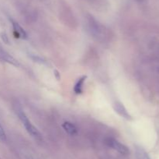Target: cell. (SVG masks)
<instances>
[{
  "instance_id": "obj_1",
  "label": "cell",
  "mask_w": 159,
  "mask_h": 159,
  "mask_svg": "<svg viewBox=\"0 0 159 159\" xmlns=\"http://www.w3.org/2000/svg\"><path fill=\"white\" fill-rule=\"evenodd\" d=\"M18 115L20 117V120L23 123V126L26 128V131L30 134L32 137H35L37 139H40L41 138V135H40V132L38 131V129L34 126V125L31 123V122L30 121L29 118H27V116L26 115V114L23 112V111L20 110L18 112Z\"/></svg>"
},
{
  "instance_id": "obj_2",
  "label": "cell",
  "mask_w": 159,
  "mask_h": 159,
  "mask_svg": "<svg viewBox=\"0 0 159 159\" xmlns=\"http://www.w3.org/2000/svg\"><path fill=\"white\" fill-rule=\"evenodd\" d=\"M107 143L109 147H112L113 149H114L115 151L119 152L120 154H124V155H127V154H128L129 152H130L127 146H125V145L121 143L120 142H119L118 140H115V139H108Z\"/></svg>"
},
{
  "instance_id": "obj_3",
  "label": "cell",
  "mask_w": 159,
  "mask_h": 159,
  "mask_svg": "<svg viewBox=\"0 0 159 159\" xmlns=\"http://www.w3.org/2000/svg\"><path fill=\"white\" fill-rule=\"evenodd\" d=\"M113 109L115 110V112L116 113H118V115H120L122 118H126V119H130V114L127 112V109L125 108L124 105H123L122 103L119 102V101H116V102L113 104Z\"/></svg>"
},
{
  "instance_id": "obj_4",
  "label": "cell",
  "mask_w": 159,
  "mask_h": 159,
  "mask_svg": "<svg viewBox=\"0 0 159 159\" xmlns=\"http://www.w3.org/2000/svg\"><path fill=\"white\" fill-rule=\"evenodd\" d=\"M0 59L4 61V62L11 64V65H15V66H19L20 65V64H19L18 61L16 59H14L11 55H9L7 51L2 49L1 48H0Z\"/></svg>"
},
{
  "instance_id": "obj_5",
  "label": "cell",
  "mask_w": 159,
  "mask_h": 159,
  "mask_svg": "<svg viewBox=\"0 0 159 159\" xmlns=\"http://www.w3.org/2000/svg\"><path fill=\"white\" fill-rule=\"evenodd\" d=\"M11 22H12L14 31L18 35V37H21V38H26L27 34H26V32L24 31V29L18 23H16V22L13 21V20H11Z\"/></svg>"
},
{
  "instance_id": "obj_6",
  "label": "cell",
  "mask_w": 159,
  "mask_h": 159,
  "mask_svg": "<svg viewBox=\"0 0 159 159\" xmlns=\"http://www.w3.org/2000/svg\"><path fill=\"white\" fill-rule=\"evenodd\" d=\"M64 129L68 132L70 135H75L77 133V128L75 126L73 123H70V122H65L62 125Z\"/></svg>"
},
{
  "instance_id": "obj_7",
  "label": "cell",
  "mask_w": 159,
  "mask_h": 159,
  "mask_svg": "<svg viewBox=\"0 0 159 159\" xmlns=\"http://www.w3.org/2000/svg\"><path fill=\"white\" fill-rule=\"evenodd\" d=\"M85 79H86V76H83L77 81L74 87V90L76 94H81L82 92V87H83Z\"/></svg>"
},
{
  "instance_id": "obj_8",
  "label": "cell",
  "mask_w": 159,
  "mask_h": 159,
  "mask_svg": "<svg viewBox=\"0 0 159 159\" xmlns=\"http://www.w3.org/2000/svg\"><path fill=\"white\" fill-rule=\"evenodd\" d=\"M136 155L138 159H151L147 152L141 147H136Z\"/></svg>"
},
{
  "instance_id": "obj_9",
  "label": "cell",
  "mask_w": 159,
  "mask_h": 159,
  "mask_svg": "<svg viewBox=\"0 0 159 159\" xmlns=\"http://www.w3.org/2000/svg\"><path fill=\"white\" fill-rule=\"evenodd\" d=\"M0 140H2V141H5V140H6V132H5L4 129H3L1 124H0Z\"/></svg>"
},
{
  "instance_id": "obj_10",
  "label": "cell",
  "mask_w": 159,
  "mask_h": 159,
  "mask_svg": "<svg viewBox=\"0 0 159 159\" xmlns=\"http://www.w3.org/2000/svg\"><path fill=\"white\" fill-rule=\"evenodd\" d=\"M0 35H1V37H2V39L3 41L6 42V43H8V42H9V39H8V37H7V35H6V33L5 32L1 33V34H0Z\"/></svg>"
},
{
  "instance_id": "obj_11",
  "label": "cell",
  "mask_w": 159,
  "mask_h": 159,
  "mask_svg": "<svg viewBox=\"0 0 159 159\" xmlns=\"http://www.w3.org/2000/svg\"><path fill=\"white\" fill-rule=\"evenodd\" d=\"M138 1H140V2H142V1H144V0H138Z\"/></svg>"
},
{
  "instance_id": "obj_12",
  "label": "cell",
  "mask_w": 159,
  "mask_h": 159,
  "mask_svg": "<svg viewBox=\"0 0 159 159\" xmlns=\"http://www.w3.org/2000/svg\"><path fill=\"white\" fill-rule=\"evenodd\" d=\"M30 159H32V158H30Z\"/></svg>"
}]
</instances>
